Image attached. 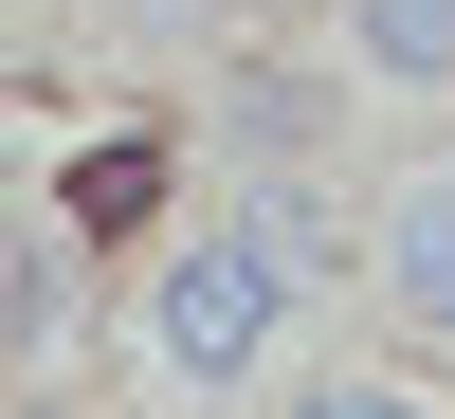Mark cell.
Segmentation results:
<instances>
[{
  "instance_id": "cell-9",
  "label": "cell",
  "mask_w": 455,
  "mask_h": 419,
  "mask_svg": "<svg viewBox=\"0 0 455 419\" xmlns=\"http://www.w3.org/2000/svg\"><path fill=\"white\" fill-rule=\"evenodd\" d=\"M0 419H73V401H55V383H19V401H0Z\"/></svg>"
},
{
  "instance_id": "cell-7",
  "label": "cell",
  "mask_w": 455,
  "mask_h": 419,
  "mask_svg": "<svg viewBox=\"0 0 455 419\" xmlns=\"http://www.w3.org/2000/svg\"><path fill=\"white\" fill-rule=\"evenodd\" d=\"M274 419H437V383H419V365H291Z\"/></svg>"
},
{
  "instance_id": "cell-5",
  "label": "cell",
  "mask_w": 455,
  "mask_h": 419,
  "mask_svg": "<svg viewBox=\"0 0 455 419\" xmlns=\"http://www.w3.org/2000/svg\"><path fill=\"white\" fill-rule=\"evenodd\" d=\"M73 328H92V238L55 201H19V238H0V347H19V383H55Z\"/></svg>"
},
{
  "instance_id": "cell-3",
  "label": "cell",
  "mask_w": 455,
  "mask_h": 419,
  "mask_svg": "<svg viewBox=\"0 0 455 419\" xmlns=\"http://www.w3.org/2000/svg\"><path fill=\"white\" fill-rule=\"evenodd\" d=\"M347 92H364V73H274V55H219V73H201V128L237 146V182H274V165H347Z\"/></svg>"
},
{
  "instance_id": "cell-8",
  "label": "cell",
  "mask_w": 455,
  "mask_h": 419,
  "mask_svg": "<svg viewBox=\"0 0 455 419\" xmlns=\"http://www.w3.org/2000/svg\"><path fill=\"white\" fill-rule=\"evenodd\" d=\"M109 36H146V55H219V36H255V19H291V0H92Z\"/></svg>"
},
{
  "instance_id": "cell-1",
  "label": "cell",
  "mask_w": 455,
  "mask_h": 419,
  "mask_svg": "<svg viewBox=\"0 0 455 419\" xmlns=\"http://www.w3.org/2000/svg\"><path fill=\"white\" fill-rule=\"evenodd\" d=\"M128 347H146V401L164 419H237V401H291V292L237 219H182L128 292Z\"/></svg>"
},
{
  "instance_id": "cell-2",
  "label": "cell",
  "mask_w": 455,
  "mask_h": 419,
  "mask_svg": "<svg viewBox=\"0 0 455 419\" xmlns=\"http://www.w3.org/2000/svg\"><path fill=\"white\" fill-rule=\"evenodd\" d=\"M219 219L274 255V292H291V310H328L347 274H383V201H347V165H274V182H237Z\"/></svg>"
},
{
  "instance_id": "cell-6",
  "label": "cell",
  "mask_w": 455,
  "mask_h": 419,
  "mask_svg": "<svg viewBox=\"0 0 455 419\" xmlns=\"http://www.w3.org/2000/svg\"><path fill=\"white\" fill-rule=\"evenodd\" d=\"M347 73L364 92H455V0H347Z\"/></svg>"
},
{
  "instance_id": "cell-4",
  "label": "cell",
  "mask_w": 455,
  "mask_h": 419,
  "mask_svg": "<svg viewBox=\"0 0 455 419\" xmlns=\"http://www.w3.org/2000/svg\"><path fill=\"white\" fill-rule=\"evenodd\" d=\"M401 310V347L455 365V165H383V274H364Z\"/></svg>"
}]
</instances>
